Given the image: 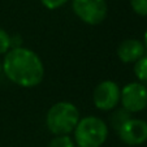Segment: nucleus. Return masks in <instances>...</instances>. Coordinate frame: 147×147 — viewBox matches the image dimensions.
<instances>
[{"mask_svg": "<svg viewBox=\"0 0 147 147\" xmlns=\"http://www.w3.org/2000/svg\"><path fill=\"white\" fill-rule=\"evenodd\" d=\"M3 73L14 85L31 89L40 85L45 78V64L30 48L12 47L3 57Z\"/></svg>", "mask_w": 147, "mask_h": 147, "instance_id": "1", "label": "nucleus"}, {"mask_svg": "<svg viewBox=\"0 0 147 147\" xmlns=\"http://www.w3.org/2000/svg\"><path fill=\"white\" fill-rule=\"evenodd\" d=\"M80 120V111L76 104L61 100L51 106L47 111L46 126L53 136H70Z\"/></svg>", "mask_w": 147, "mask_h": 147, "instance_id": "2", "label": "nucleus"}, {"mask_svg": "<svg viewBox=\"0 0 147 147\" xmlns=\"http://www.w3.org/2000/svg\"><path fill=\"white\" fill-rule=\"evenodd\" d=\"M77 147H102L108 138V125L98 116H85L73 131Z\"/></svg>", "mask_w": 147, "mask_h": 147, "instance_id": "3", "label": "nucleus"}, {"mask_svg": "<svg viewBox=\"0 0 147 147\" xmlns=\"http://www.w3.org/2000/svg\"><path fill=\"white\" fill-rule=\"evenodd\" d=\"M72 9L82 22L91 26L100 25L108 14L106 0H72Z\"/></svg>", "mask_w": 147, "mask_h": 147, "instance_id": "4", "label": "nucleus"}, {"mask_svg": "<svg viewBox=\"0 0 147 147\" xmlns=\"http://www.w3.org/2000/svg\"><path fill=\"white\" fill-rule=\"evenodd\" d=\"M120 95H121V89L119 85L112 80H104L95 86L92 92V102L95 108L99 111H113L119 106Z\"/></svg>", "mask_w": 147, "mask_h": 147, "instance_id": "5", "label": "nucleus"}, {"mask_svg": "<svg viewBox=\"0 0 147 147\" xmlns=\"http://www.w3.org/2000/svg\"><path fill=\"white\" fill-rule=\"evenodd\" d=\"M120 103L129 113H138L147 108V87L142 82H130L121 89Z\"/></svg>", "mask_w": 147, "mask_h": 147, "instance_id": "6", "label": "nucleus"}, {"mask_svg": "<svg viewBox=\"0 0 147 147\" xmlns=\"http://www.w3.org/2000/svg\"><path fill=\"white\" fill-rule=\"evenodd\" d=\"M120 139L128 146H139L147 141V121L130 117L117 130Z\"/></svg>", "mask_w": 147, "mask_h": 147, "instance_id": "7", "label": "nucleus"}, {"mask_svg": "<svg viewBox=\"0 0 147 147\" xmlns=\"http://www.w3.org/2000/svg\"><path fill=\"white\" fill-rule=\"evenodd\" d=\"M117 57L124 64H134L146 53L144 45L139 39L129 38L122 40L116 50Z\"/></svg>", "mask_w": 147, "mask_h": 147, "instance_id": "8", "label": "nucleus"}, {"mask_svg": "<svg viewBox=\"0 0 147 147\" xmlns=\"http://www.w3.org/2000/svg\"><path fill=\"white\" fill-rule=\"evenodd\" d=\"M134 74L139 82H147V56H142L134 63Z\"/></svg>", "mask_w": 147, "mask_h": 147, "instance_id": "9", "label": "nucleus"}, {"mask_svg": "<svg viewBox=\"0 0 147 147\" xmlns=\"http://www.w3.org/2000/svg\"><path fill=\"white\" fill-rule=\"evenodd\" d=\"M130 117H131L130 113L126 112L124 108L115 111L111 116V124H112V126H113V129L115 130H119V129L121 128V125L124 124L126 120L130 119Z\"/></svg>", "mask_w": 147, "mask_h": 147, "instance_id": "10", "label": "nucleus"}, {"mask_svg": "<svg viewBox=\"0 0 147 147\" xmlns=\"http://www.w3.org/2000/svg\"><path fill=\"white\" fill-rule=\"evenodd\" d=\"M47 147H76V143L70 136H55Z\"/></svg>", "mask_w": 147, "mask_h": 147, "instance_id": "11", "label": "nucleus"}, {"mask_svg": "<svg viewBox=\"0 0 147 147\" xmlns=\"http://www.w3.org/2000/svg\"><path fill=\"white\" fill-rule=\"evenodd\" d=\"M12 48V38L4 29L0 28V56H4Z\"/></svg>", "mask_w": 147, "mask_h": 147, "instance_id": "12", "label": "nucleus"}, {"mask_svg": "<svg viewBox=\"0 0 147 147\" xmlns=\"http://www.w3.org/2000/svg\"><path fill=\"white\" fill-rule=\"evenodd\" d=\"M130 7L138 16L147 17V0H130Z\"/></svg>", "mask_w": 147, "mask_h": 147, "instance_id": "13", "label": "nucleus"}, {"mask_svg": "<svg viewBox=\"0 0 147 147\" xmlns=\"http://www.w3.org/2000/svg\"><path fill=\"white\" fill-rule=\"evenodd\" d=\"M69 0H40V3L43 4V7L50 11H55V9H59L61 7L67 4Z\"/></svg>", "mask_w": 147, "mask_h": 147, "instance_id": "14", "label": "nucleus"}, {"mask_svg": "<svg viewBox=\"0 0 147 147\" xmlns=\"http://www.w3.org/2000/svg\"><path fill=\"white\" fill-rule=\"evenodd\" d=\"M144 43H143V45H144V48H146V50H147V29H146V31H144Z\"/></svg>", "mask_w": 147, "mask_h": 147, "instance_id": "15", "label": "nucleus"}, {"mask_svg": "<svg viewBox=\"0 0 147 147\" xmlns=\"http://www.w3.org/2000/svg\"><path fill=\"white\" fill-rule=\"evenodd\" d=\"M3 73V60H1V57H0V74Z\"/></svg>", "mask_w": 147, "mask_h": 147, "instance_id": "16", "label": "nucleus"}, {"mask_svg": "<svg viewBox=\"0 0 147 147\" xmlns=\"http://www.w3.org/2000/svg\"><path fill=\"white\" fill-rule=\"evenodd\" d=\"M76 147H77V146H76Z\"/></svg>", "mask_w": 147, "mask_h": 147, "instance_id": "17", "label": "nucleus"}]
</instances>
